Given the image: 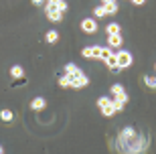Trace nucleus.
<instances>
[{
    "instance_id": "1",
    "label": "nucleus",
    "mask_w": 156,
    "mask_h": 154,
    "mask_svg": "<svg viewBox=\"0 0 156 154\" xmlns=\"http://www.w3.org/2000/svg\"><path fill=\"white\" fill-rule=\"evenodd\" d=\"M65 75L69 77V85L73 87V89H81V87L89 85L87 75L83 73L81 69H77V65H73V63H67V65H65Z\"/></svg>"
},
{
    "instance_id": "2",
    "label": "nucleus",
    "mask_w": 156,
    "mask_h": 154,
    "mask_svg": "<svg viewBox=\"0 0 156 154\" xmlns=\"http://www.w3.org/2000/svg\"><path fill=\"white\" fill-rule=\"evenodd\" d=\"M98 108L101 109V114H104L105 118H110V116H114V114H116L112 97H98Z\"/></svg>"
},
{
    "instance_id": "3",
    "label": "nucleus",
    "mask_w": 156,
    "mask_h": 154,
    "mask_svg": "<svg viewBox=\"0 0 156 154\" xmlns=\"http://www.w3.org/2000/svg\"><path fill=\"white\" fill-rule=\"evenodd\" d=\"M116 63L120 65L122 69L132 67V63H134L132 53H128V51H118V53H116Z\"/></svg>"
},
{
    "instance_id": "4",
    "label": "nucleus",
    "mask_w": 156,
    "mask_h": 154,
    "mask_svg": "<svg viewBox=\"0 0 156 154\" xmlns=\"http://www.w3.org/2000/svg\"><path fill=\"white\" fill-rule=\"evenodd\" d=\"M110 91H112V95H114V99H116V102H120V103H124V106H126V102L130 99V97H128V93L124 91V87H122L120 83H114V85L110 87Z\"/></svg>"
},
{
    "instance_id": "5",
    "label": "nucleus",
    "mask_w": 156,
    "mask_h": 154,
    "mask_svg": "<svg viewBox=\"0 0 156 154\" xmlns=\"http://www.w3.org/2000/svg\"><path fill=\"white\" fill-rule=\"evenodd\" d=\"M81 30L85 34H95L98 33V20L93 16H87V18H83L81 20Z\"/></svg>"
},
{
    "instance_id": "6",
    "label": "nucleus",
    "mask_w": 156,
    "mask_h": 154,
    "mask_svg": "<svg viewBox=\"0 0 156 154\" xmlns=\"http://www.w3.org/2000/svg\"><path fill=\"white\" fill-rule=\"evenodd\" d=\"M45 12H47V18H49L51 23H61V20H63V12L57 10V8H53V6H45Z\"/></svg>"
},
{
    "instance_id": "7",
    "label": "nucleus",
    "mask_w": 156,
    "mask_h": 154,
    "mask_svg": "<svg viewBox=\"0 0 156 154\" xmlns=\"http://www.w3.org/2000/svg\"><path fill=\"white\" fill-rule=\"evenodd\" d=\"M45 6H53V8H57V10H61L65 14V12L69 10V4L65 2V0H47Z\"/></svg>"
},
{
    "instance_id": "8",
    "label": "nucleus",
    "mask_w": 156,
    "mask_h": 154,
    "mask_svg": "<svg viewBox=\"0 0 156 154\" xmlns=\"http://www.w3.org/2000/svg\"><path fill=\"white\" fill-rule=\"evenodd\" d=\"M122 45H124L122 34H108V47L110 49H120Z\"/></svg>"
},
{
    "instance_id": "9",
    "label": "nucleus",
    "mask_w": 156,
    "mask_h": 154,
    "mask_svg": "<svg viewBox=\"0 0 156 154\" xmlns=\"http://www.w3.org/2000/svg\"><path fill=\"white\" fill-rule=\"evenodd\" d=\"M112 57H114V49H110V47H99V53H98V59H99V61L108 63Z\"/></svg>"
},
{
    "instance_id": "10",
    "label": "nucleus",
    "mask_w": 156,
    "mask_h": 154,
    "mask_svg": "<svg viewBox=\"0 0 156 154\" xmlns=\"http://www.w3.org/2000/svg\"><path fill=\"white\" fill-rule=\"evenodd\" d=\"M98 53H99V47H85V49H81V55L85 59H98Z\"/></svg>"
},
{
    "instance_id": "11",
    "label": "nucleus",
    "mask_w": 156,
    "mask_h": 154,
    "mask_svg": "<svg viewBox=\"0 0 156 154\" xmlns=\"http://www.w3.org/2000/svg\"><path fill=\"white\" fill-rule=\"evenodd\" d=\"M45 106H47L45 97H35V99L30 102V109H33V112H41V109H45Z\"/></svg>"
},
{
    "instance_id": "12",
    "label": "nucleus",
    "mask_w": 156,
    "mask_h": 154,
    "mask_svg": "<svg viewBox=\"0 0 156 154\" xmlns=\"http://www.w3.org/2000/svg\"><path fill=\"white\" fill-rule=\"evenodd\" d=\"M105 33H108V34H120L122 33V27L118 23H110L108 27H105Z\"/></svg>"
},
{
    "instance_id": "13",
    "label": "nucleus",
    "mask_w": 156,
    "mask_h": 154,
    "mask_svg": "<svg viewBox=\"0 0 156 154\" xmlns=\"http://www.w3.org/2000/svg\"><path fill=\"white\" fill-rule=\"evenodd\" d=\"M10 75L14 77V79H20V77L24 75V69L20 67V65H12L10 67Z\"/></svg>"
},
{
    "instance_id": "14",
    "label": "nucleus",
    "mask_w": 156,
    "mask_h": 154,
    "mask_svg": "<svg viewBox=\"0 0 156 154\" xmlns=\"http://www.w3.org/2000/svg\"><path fill=\"white\" fill-rule=\"evenodd\" d=\"M104 8H105V14L112 16V14L118 12V2H108V4H104Z\"/></svg>"
},
{
    "instance_id": "15",
    "label": "nucleus",
    "mask_w": 156,
    "mask_h": 154,
    "mask_svg": "<svg viewBox=\"0 0 156 154\" xmlns=\"http://www.w3.org/2000/svg\"><path fill=\"white\" fill-rule=\"evenodd\" d=\"M0 120L2 122H12L14 120V114H12L10 109H0Z\"/></svg>"
},
{
    "instance_id": "16",
    "label": "nucleus",
    "mask_w": 156,
    "mask_h": 154,
    "mask_svg": "<svg viewBox=\"0 0 156 154\" xmlns=\"http://www.w3.org/2000/svg\"><path fill=\"white\" fill-rule=\"evenodd\" d=\"M45 41L47 43H57L59 41V30H49L47 37H45Z\"/></svg>"
},
{
    "instance_id": "17",
    "label": "nucleus",
    "mask_w": 156,
    "mask_h": 154,
    "mask_svg": "<svg viewBox=\"0 0 156 154\" xmlns=\"http://www.w3.org/2000/svg\"><path fill=\"white\" fill-rule=\"evenodd\" d=\"M93 16H98V18H101V16H108V14H105V8H104V4H101V6H95V8H93Z\"/></svg>"
},
{
    "instance_id": "18",
    "label": "nucleus",
    "mask_w": 156,
    "mask_h": 154,
    "mask_svg": "<svg viewBox=\"0 0 156 154\" xmlns=\"http://www.w3.org/2000/svg\"><path fill=\"white\" fill-rule=\"evenodd\" d=\"M144 81H146V85H148V87L156 89V77H144Z\"/></svg>"
},
{
    "instance_id": "19",
    "label": "nucleus",
    "mask_w": 156,
    "mask_h": 154,
    "mask_svg": "<svg viewBox=\"0 0 156 154\" xmlns=\"http://www.w3.org/2000/svg\"><path fill=\"white\" fill-rule=\"evenodd\" d=\"M59 85H61V87H71L69 85V77H67V75H65V77H61V79H59Z\"/></svg>"
},
{
    "instance_id": "20",
    "label": "nucleus",
    "mask_w": 156,
    "mask_h": 154,
    "mask_svg": "<svg viewBox=\"0 0 156 154\" xmlns=\"http://www.w3.org/2000/svg\"><path fill=\"white\" fill-rule=\"evenodd\" d=\"M33 4H35V6H43V4H45V0H33Z\"/></svg>"
},
{
    "instance_id": "21",
    "label": "nucleus",
    "mask_w": 156,
    "mask_h": 154,
    "mask_svg": "<svg viewBox=\"0 0 156 154\" xmlns=\"http://www.w3.org/2000/svg\"><path fill=\"white\" fill-rule=\"evenodd\" d=\"M132 2H134V4H136V6H142V4H144V2H146V0H132Z\"/></svg>"
},
{
    "instance_id": "22",
    "label": "nucleus",
    "mask_w": 156,
    "mask_h": 154,
    "mask_svg": "<svg viewBox=\"0 0 156 154\" xmlns=\"http://www.w3.org/2000/svg\"><path fill=\"white\" fill-rule=\"evenodd\" d=\"M108 2H116V0H101V4H108Z\"/></svg>"
},
{
    "instance_id": "23",
    "label": "nucleus",
    "mask_w": 156,
    "mask_h": 154,
    "mask_svg": "<svg viewBox=\"0 0 156 154\" xmlns=\"http://www.w3.org/2000/svg\"><path fill=\"white\" fill-rule=\"evenodd\" d=\"M0 154H4V148H2V146H0Z\"/></svg>"
}]
</instances>
